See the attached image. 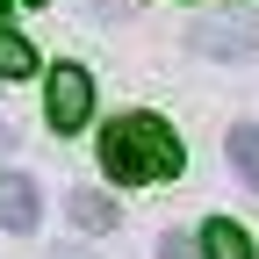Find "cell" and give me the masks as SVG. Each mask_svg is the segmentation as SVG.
Returning <instances> with one entry per match:
<instances>
[{
    "label": "cell",
    "instance_id": "obj_1",
    "mask_svg": "<svg viewBox=\"0 0 259 259\" xmlns=\"http://www.w3.org/2000/svg\"><path fill=\"white\" fill-rule=\"evenodd\" d=\"M101 166L122 187H144V180H173L180 173V137L158 115H115L101 130Z\"/></svg>",
    "mask_w": 259,
    "mask_h": 259
},
{
    "label": "cell",
    "instance_id": "obj_2",
    "mask_svg": "<svg viewBox=\"0 0 259 259\" xmlns=\"http://www.w3.org/2000/svg\"><path fill=\"white\" fill-rule=\"evenodd\" d=\"M44 115H51V130H58V137H72V130H87V115H94V79L79 72V65H58V72H51Z\"/></svg>",
    "mask_w": 259,
    "mask_h": 259
},
{
    "label": "cell",
    "instance_id": "obj_3",
    "mask_svg": "<svg viewBox=\"0 0 259 259\" xmlns=\"http://www.w3.org/2000/svg\"><path fill=\"white\" fill-rule=\"evenodd\" d=\"M194 51H209V58H259V22L252 15L202 22V29H194Z\"/></svg>",
    "mask_w": 259,
    "mask_h": 259
},
{
    "label": "cell",
    "instance_id": "obj_4",
    "mask_svg": "<svg viewBox=\"0 0 259 259\" xmlns=\"http://www.w3.org/2000/svg\"><path fill=\"white\" fill-rule=\"evenodd\" d=\"M36 216H44L36 180H29V173H8V180H0V223H8V231H36Z\"/></svg>",
    "mask_w": 259,
    "mask_h": 259
},
{
    "label": "cell",
    "instance_id": "obj_5",
    "mask_svg": "<svg viewBox=\"0 0 259 259\" xmlns=\"http://www.w3.org/2000/svg\"><path fill=\"white\" fill-rule=\"evenodd\" d=\"M223 151H231V173H238V180H245V187L259 194V122H238Z\"/></svg>",
    "mask_w": 259,
    "mask_h": 259
},
{
    "label": "cell",
    "instance_id": "obj_6",
    "mask_svg": "<svg viewBox=\"0 0 259 259\" xmlns=\"http://www.w3.org/2000/svg\"><path fill=\"white\" fill-rule=\"evenodd\" d=\"M65 216H72L79 231H115V202H108V194H94V187H79L72 202H65Z\"/></svg>",
    "mask_w": 259,
    "mask_h": 259
},
{
    "label": "cell",
    "instance_id": "obj_7",
    "mask_svg": "<svg viewBox=\"0 0 259 259\" xmlns=\"http://www.w3.org/2000/svg\"><path fill=\"white\" fill-rule=\"evenodd\" d=\"M202 252H209V259H252V238L238 231V223L216 216V223H202Z\"/></svg>",
    "mask_w": 259,
    "mask_h": 259
},
{
    "label": "cell",
    "instance_id": "obj_8",
    "mask_svg": "<svg viewBox=\"0 0 259 259\" xmlns=\"http://www.w3.org/2000/svg\"><path fill=\"white\" fill-rule=\"evenodd\" d=\"M36 72V51H29L15 29H0V79H29Z\"/></svg>",
    "mask_w": 259,
    "mask_h": 259
},
{
    "label": "cell",
    "instance_id": "obj_9",
    "mask_svg": "<svg viewBox=\"0 0 259 259\" xmlns=\"http://www.w3.org/2000/svg\"><path fill=\"white\" fill-rule=\"evenodd\" d=\"M158 259H202V252H194V238H180V231H166V238H158Z\"/></svg>",
    "mask_w": 259,
    "mask_h": 259
},
{
    "label": "cell",
    "instance_id": "obj_10",
    "mask_svg": "<svg viewBox=\"0 0 259 259\" xmlns=\"http://www.w3.org/2000/svg\"><path fill=\"white\" fill-rule=\"evenodd\" d=\"M94 8H130V0H94Z\"/></svg>",
    "mask_w": 259,
    "mask_h": 259
},
{
    "label": "cell",
    "instance_id": "obj_11",
    "mask_svg": "<svg viewBox=\"0 0 259 259\" xmlns=\"http://www.w3.org/2000/svg\"><path fill=\"white\" fill-rule=\"evenodd\" d=\"M0 8H8V0H0Z\"/></svg>",
    "mask_w": 259,
    "mask_h": 259
}]
</instances>
